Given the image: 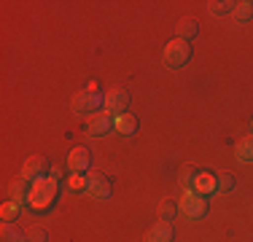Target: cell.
I'll return each instance as SVG.
<instances>
[{"label":"cell","mask_w":253,"mask_h":242,"mask_svg":"<svg viewBox=\"0 0 253 242\" xmlns=\"http://www.w3.org/2000/svg\"><path fill=\"white\" fill-rule=\"evenodd\" d=\"M251 129H253V124H251Z\"/></svg>","instance_id":"obj_25"},{"label":"cell","mask_w":253,"mask_h":242,"mask_svg":"<svg viewBox=\"0 0 253 242\" xmlns=\"http://www.w3.org/2000/svg\"><path fill=\"white\" fill-rule=\"evenodd\" d=\"M68 167L70 172H86L89 167V151L86 148H73L68 156Z\"/></svg>","instance_id":"obj_12"},{"label":"cell","mask_w":253,"mask_h":242,"mask_svg":"<svg viewBox=\"0 0 253 242\" xmlns=\"http://www.w3.org/2000/svg\"><path fill=\"white\" fill-rule=\"evenodd\" d=\"M68 189L70 191H84V189H86V175H84V172H70Z\"/></svg>","instance_id":"obj_20"},{"label":"cell","mask_w":253,"mask_h":242,"mask_svg":"<svg viewBox=\"0 0 253 242\" xmlns=\"http://www.w3.org/2000/svg\"><path fill=\"white\" fill-rule=\"evenodd\" d=\"M100 105H105V100H102L100 94L94 92H81L73 97V102H70V111H73V116H89V113H94Z\"/></svg>","instance_id":"obj_6"},{"label":"cell","mask_w":253,"mask_h":242,"mask_svg":"<svg viewBox=\"0 0 253 242\" xmlns=\"http://www.w3.org/2000/svg\"><path fill=\"white\" fill-rule=\"evenodd\" d=\"M178 213L186 215L189 221H197V218H202L208 213V199H205L202 194H197L194 189L183 191V197H180V202H178Z\"/></svg>","instance_id":"obj_3"},{"label":"cell","mask_w":253,"mask_h":242,"mask_svg":"<svg viewBox=\"0 0 253 242\" xmlns=\"http://www.w3.org/2000/svg\"><path fill=\"white\" fill-rule=\"evenodd\" d=\"M3 242H27V234H22L14 223H3Z\"/></svg>","instance_id":"obj_17"},{"label":"cell","mask_w":253,"mask_h":242,"mask_svg":"<svg viewBox=\"0 0 253 242\" xmlns=\"http://www.w3.org/2000/svg\"><path fill=\"white\" fill-rule=\"evenodd\" d=\"M172 237H175V232H172V223H170V221H159L156 226L148 229L146 242H172Z\"/></svg>","instance_id":"obj_9"},{"label":"cell","mask_w":253,"mask_h":242,"mask_svg":"<svg viewBox=\"0 0 253 242\" xmlns=\"http://www.w3.org/2000/svg\"><path fill=\"white\" fill-rule=\"evenodd\" d=\"M111 129H113V116L111 113H94V116H89V121H86V132L92 137H102Z\"/></svg>","instance_id":"obj_8"},{"label":"cell","mask_w":253,"mask_h":242,"mask_svg":"<svg viewBox=\"0 0 253 242\" xmlns=\"http://www.w3.org/2000/svg\"><path fill=\"white\" fill-rule=\"evenodd\" d=\"M59 169H54L49 178L38 180V183H33V189H30V197H27V204L33 210H38V213H43V210H49L54 204V199H57V189H59Z\"/></svg>","instance_id":"obj_1"},{"label":"cell","mask_w":253,"mask_h":242,"mask_svg":"<svg viewBox=\"0 0 253 242\" xmlns=\"http://www.w3.org/2000/svg\"><path fill=\"white\" fill-rule=\"evenodd\" d=\"M197 35V22H180L178 24V38L180 40H191Z\"/></svg>","instance_id":"obj_19"},{"label":"cell","mask_w":253,"mask_h":242,"mask_svg":"<svg viewBox=\"0 0 253 242\" xmlns=\"http://www.w3.org/2000/svg\"><path fill=\"white\" fill-rule=\"evenodd\" d=\"M175 213H178V207L170 202V199H165V202L159 204V218H162V221H172Z\"/></svg>","instance_id":"obj_21"},{"label":"cell","mask_w":253,"mask_h":242,"mask_svg":"<svg viewBox=\"0 0 253 242\" xmlns=\"http://www.w3.org/2000/svg\"><path fill=\"white\" fill-rule=\"evenodd\" d=\"M46 237H49V234H46L43 226H33L27 232V242H46Z\"/></svg>","instance_id":"obj_22"},{"label":"cell","mask_w":253,"mask_h":242,"mask_svg":"<svg viewBox=\"0 0 253 242\" xmlns=\"http://www.w3.org/2000/svg\"><path fill=\"white\" fill-rule=\"evenodd\" d=\"M30 189H33V183H27L25 178H16L14 183L8 186V197L16 199V202H25V199L30 197Z\"/></svg>","instance_id":"obj_14"},{"label":"cell","mask_w":253,"mask_h":242,"mask_svg":"<svg viewBox=\"0 0 253 242\" xmlns=\"http://www.w3.org/2000/svg\"><path fill=\"white\" fill-rule=\"evenodd\" d=\"M234 156H237L243 164H251V161H253V135L237 140V145H234Z\"/></svg>","instance_id":"obj_13"},{"label":"cell","mask_w":253,"mask_h":242,"mask_svg":"<svg viewBox=\"0 0 253 242\" xmlns=\"http://www.w3.org/2000/svg\"><path fill=\"white\" fill-rule=\"evenodd\" d=\"M180 183H183V186H194V172H183V175H180Z\"/></svg>","instance_id":"obj_24"},{"label":"cell","mask_w":253,"mask_h":242,"mask_svg":"<svg viewBox=\"0 0 253 242\" xmlns=\"http://www.w3.org/2000/svg\"><path fill=\"white\" fill-rule=\"evenodd\" d=\"M197 194H202V197H208V194L218 191V178L210 172H197L194 175V186H191Z\"/></svg>","instance_id":"obj_10"},{"label":"cell","mask_w":253,"mask_h":242,"mask_svg":"<svg viewBox=\"0 0 253 242\" xmlns=\"http://www.w3.org/2000/svg\"><path fill=\"white\" fill-rule=\"evenodd\" d=\"M232 189H234V178H232V175H218V191L229 194Z\"/></svg>","instance_id":"obj_23"},{"label":"cell","mask_w":253,"mask_h":242,"mask_svg":"<svg viewBox=\"0 0 253 242\" xmlns=\"http://www.w3.org/2000/svg\"><path fill=\"white\" fill-rule=\"evenodd\" d=\"M113 129H116L119 135H124V137H132L137 132V119L132 116V113H122V116L113 119Z\"/></svg>","instance_id":"obj_11"},{"label":"cell","mask_w":253,"mask_h":242,"mask_svg":"<svg viewBox=\"0 0 253 242\" xmlns=\"http://www.w3.org/2000/svg\"><path fill=\"white\" fill-rule=\"evenodd\" d=\"M208 11H210V14H215V16H224V14H232V11H234V3H229V0H218V3H210Z\"/></svg>","instance_id":"obj_18"},{"label":"cell","mask_w":253,"mask_h":242,"mask_svg":"<svg viewBox=\"0 0 253 242\" xmlns=\"http://www.w3.org/2000/svg\"><path fill=\"white\" fill-rule=\"evenodd\" d=\"M89 199H97V202H108L113 197V186L105 175H86V189H84Z\"/></svg>","instance_id":"obj_4"},{"label":"cell","mask_w":253,"mask_h":242,"mask_svg":"<svg viewBox=\"0 0 253 242\" xmlns=\"http://www.w3.org/2000/svg\"><path fill=\"white\" fill-rule=\"evenodd\" d=\"M232 16H234L237 22H248L251 16H253V3H251V0H240V3H234Z\"/></svg>","instance_id":"obj_15"},{"label":"cell","mask_w":253,"mask_h":242,"mask_svg":"<svg viewBox=\"0 0 253 242\" xmlns=\"http://www.w3.org/2000/svg\"><path fill=\"white\" fill-rule=\"evenodd\" d=\"M162 59H165V65L170 70H178V68H183L186 62L191 59V43L189 40H170V43L165 46V54H162Z\"/></svg>","instance_id":"obj_2"},{"label":"cell","mask_w":253,"mask_h":242,"mask_svg":"<svg viewBox=\"0 0 253 242\" xmlns=\"http://www.w3.org/2000/svg\"><path fill=\"white\" fill-rule=\"evenodd\" d=\"M126 105H129V94L124 92V89H111V92L105 94V105H102V111L111 113L113 119L126 113Z\"/></svg>","instance_id":"obj_7"},{"label":"cell","mask_w":253,"mask_h":242,"mask_svg":"<svg viewBox=\"0 0 253 242\" xmlns=\"http://www.w3.org/2000/svg\"><path fill=\"white\" fill-rule=\"evenodd\" d=\"M22 210V202H16V199H8V202L0 207V218H3V223H11L16 215H19Z\"/></svg>","instance_id":"obj_16"},{"label":"cell","mask_w":253,"mask_h":242,"mask_svg":"<svg viewBox=\"0 0 253 242\" xmlns=\"http://www.w3.org/2000/svg\"><path fill=\"white\" fill-rule=\"evenodd\" d=\"M27 183H38V180L49 178V159L46 156H30V159L22 164V175Z\"/></svg>","instance_id":"obj_5"}]
</instances>
